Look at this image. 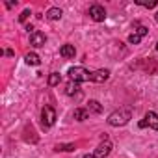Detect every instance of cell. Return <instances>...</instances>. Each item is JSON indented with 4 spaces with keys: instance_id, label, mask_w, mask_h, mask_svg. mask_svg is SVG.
I'll list each match as a JSON object with an SVG mask.
<instances>
[{
    "instance_id": "cell-1",
    "label": "cell",
    "mask_w": 158,
    "mask_h": 158,
    "mask_svg": "<svg viewBox=\"0 0 158 158\" xmlns=\"http://www.w3.org/2000/svg\"><path fill=\"white\" fill-rule=\"evenodd\" d=\"M130 119H132V110L130 108H119V110L112 112L106 121L110 127H125Z\"/></svg>"
},
{
    "instance_id": "cell-2",
    "label": "cell",
    "mask_w": 158,
    "mask_h": 158,
    "mask_svg": "<svg viewBox=\"0 0 158 158\" xmlns=\"http://www.w3.org/2000/svg\"><path fill=\"white\" fill-rule=\"evenodd\" d=\"M67 74L71 76V80L76 82V84H80V82H89L91 80V73L84 67H71L67 71Z\"/></svg>"
},
{
    "instance_id": "cell-3",
    "label": "cell",
    "mask_w": 158,
    "mask_h": 158,
    "mask_svg": "<svg viewBox=\"0 0 158 158\" xmlns=\"http://www.w3.org/2000/svg\"><path fill=\"white\" fill-rule=\"evenodd\" d=\"M41 121H43V127L48 128L56 123V110L52 106H43L41 110Z\"/></svg>"
},
{
    "instance_id": "cell-4",
    "label": "cell",
    "mask_w": 158,
    "mask_h": 158,
    "mask_svg": "<svg viewBox=\"0 0 158 158\" xmlns=\"http://www.w3.org/2000/svg\"><path fill=\"white\" fill-rule=\"evenodd\" d=\"M134 28H136V30L128 35V43L138 45V43H139V41H141L147 34H149V28H147V26H141V24H138V23L134 24Z\"/></svg>"
},
{
    "instance_id": "cell-5",
    "label": "cell",
    "mask_w": 158,
    "mask_h": 158,
    "mask_svg": "<svg viewBox=\"0 0 158 158\" xmlns=\"http://www.w3.org/2000/svg\"><path fill=\"white\" fill-rule=\"evenodd\" d=\"M112 149H114V145H112V141L110 139H102V143L95 149V158H106L110 152H112Z\"/></svg>"
},
{
    "instance_id": "cell-6",
    "label": "cell",
    "mask_w": 158,
    "mask_h": 158,
    "mask_svg": "<svg viewBox=\"0 0 158 158\" xmlns=\"http://www.w3.org/2000/svg\"><path fill=\"white\" fill-rule=\"evenodd\" d=\"M89 17H91L95 23H102V21L106 19V10H104L102 6L95 4V6H91V8H89Z\"/></svg>"
},
{
    "instance_id": "cell-7",
    "label": "cell",
    "mask_w": 158,
    "mask_h": 158,
    "mask_svg": "<svg viewBox=\"0 0 158 158\" xmlns=\"http://www.w3.org/2000/svg\"><path fill=\"white\" fill-rule=\"evenodd\" d=\"M45 43H47V35L43 34V32H34L32 35H30V45L32 47H35V48H39V47H45Z\"/></svg>"
},
{
    "instance_id": "cell-8",
    "label": "cell",
    "mask_w": 158,
    "mask_h": 158,
    "mask_svg": "<svg viewBox=\"0 0 158 158\" xmlns=\"http://www.w3.org/2000/svg\"><path fill=\"white\" fill-rule=\"evenodd\" d=\"M110 78V71L108 69H99V71H93L91 73V82H97V84H102Z\"/></svg>"
},
{
    "instance_id": "cell-9",
    "label": "cell",
    "mask_w": 158,
    "mask_h": 158,
    "mask_svg": "<svg viewBox=\"0 0 158 158\" xmlns=\"http://www.w3.org/2000/svg\"><path fill=\"white\" fill-rule=\"evenodd\" d=\"M73 117H74V121H86L89 117V110L88 108H76L73 112Z\"/></svg>"
},
{
    "instance_id": "cell-10",
    "label": "cell",
    "mask_w": 158,
    "mask_h": 158,
    "mask_svg": "<svg viewBox=\"0 0 158 158\" xmlns=\"http://www.w3.org/2000/svg\"><path fill=\"white\" fill-rule=\"evenodd\" d=\"M145 119H147V123L152 130H158V114L156 112H147Z\"/></svg>"
},
{
    "instance_id": "cell-11",
    "label": "cell",
    "mask_w": 158,
    "mask_h": 158,
    "mask_svg": "<svg viewBox=\"0 0 158 158\" xmlns=\"http://www.w3.org/2000/svg\"><path fill=\"white\" fill-rule=\"evenodd\" d=\"M61 15H63V11H61L60 8H50V10L47 11V19H48V21H60Z\"/></svg>"
},
{
    "instance_id": "cell-12",
    "label": "cell",
    "mask_w": 158,
    "mask_h": 158,
    "mask_svg": "<svg viewBox=\"0 0 158 158\" xmlns=\"http://www.w3.org/2000/svg\"><path fill=\"white\" fill-rule=\"evenodd\" d=\"M60 54H61L63 58H74V54H76L74 45H63V47L60 48Z\"/></svg>"
},
{
    "instance_id": "cell-13",
    "label": "cell",
    "mask_w": 158,
    "mask_h": 158,
    "mask_svg": "<svg viewBox=\"0 0 158 158\" xmlns=\"http://www.w3.org/2000/svg\"><path fill=\"white\" fill-rule=\"evenodd\" d=\"M24 61H26L28 65H39V63H41V58H39L35 52H28V54L24 56Z\"/></svg>"
},
{
    "instance_id": "cell-14",
    "label": "cell",
    "mask_w": 158,
    "mask_h": 158,
    "mask_svg": "<svg viewBox=\"0 0 158 158\" xmlns=\"http://www.w3.org/2000/svg\"><path fill=\"white\" fill-rule=\"evenodd\" d=\"M88 110L93 112V114H101V112H102V106H101L99 101H89V102H88Z\"/></svg>"
},
{
    "instance_id": "cell-15",
    "label": "cell",
    "mask_w": 158,
    "mask_h": 158,
    "mask_svg": "<svg viewBox=\"0 0 158 158\" xmlns=\"http://www.w3.org/2000/svg\"><path fill=\"white\" fill-rule=\"evenodd\" d=\"M76 149V145L74 143H58L56 147H54V151H67V152H71V151H74Z\"/></svg>"
},
{
    "instance_id": "cell-16",
    "label": "cell",
    "mask_w": 158,
    "mask_h": 158,
    "mask_svg": "<svg viewBox=\"0 0 158 158\" xmlns=\"http://www.w3.org/2000/svg\"><path fill=\"white\" fill-rule=\"evenodd\" d=\"M76 91H78V84L73 82V80H69V82L65 84V93H67V95H74Z\"/></svg>"
},
{
    "instance_id": "cell-17",
    "label": "cell",
    "mask_w": 158,
    "mask_h": 158,
    "mask_svg": "<svg viewBox=\"0 0 158 158\" xmlns=\"http://www.w3.org/2000/svg\"><path fill=\"white\" fill-rule=\"evenodd\" d=\"M136 4H138V6H143V8H147V10H152V8H156V6H158V0H149V2H145V0H136Z\"/></svg>"
},
{
    "instance_id": "cell-18",
    "label": "cell",
    "mask_w": 158,
    "mask_h": 158,
    "mask_svg": "<svg viewBox=\"0 0 158 158\" xmlns=\"http://www.w3.org/2000/svg\"><path fill=\"white\" fill-rule=\"evenodd\" d=\"M60 82H61V74H58V73H52V74L48 76V86H52V88H54V86H58Z\"/></svg>"
},
{
    "instance_id": "cell-19",
    "label": "cell",
    "mask_w": 158,
    "mask_h": 158,
    "mask_svg": "<svg viewBox=\"0 0 158 158\" xmlns=\"http://www.w3.org/2000/svg\"><path fill=\"white\" fill-rule=\"evenodd\" d=\"M30 15H32V11H30V10H24V11L19 15V21H21V23H26V19H28Z\"/></svg>"
},
{
    "instance_id": "cell-20",
    "label": "cell",
    "mask_w": 158,
    "mask_h": 158,
    "mask_svg": "<svg viewBox=\"0 0 158 158\" xmlns=\"http://www.w3.org/2000/svg\"><path fill=\"white\" fill-rule=\"evenodd\" d=\"M138 127H139V128H145V127H149V123H147V119H141V121L138 123Z\"/></svg>"
},
{
    "instance_id": "cell-21",
    "label": "cell",
    "mask_w": 158,
    "mask_h": 158,
    "mask_svg": "<svg viewBox=\"0 0 158 158\" xmlns=\"http://www.w3.org/2000/svg\"><path fill=\"white\" fill-rule=\"evenodd\" d=\"M15 4H17V2H6V8H13Z\"/></svg>"
},
{
    "instance_id": "cell-22",
    "label": "cell",
    "mask_w": 158,
    "mask_h": 158,
    "mask_svg": "<svg viewBox=\"0 0 158 158\" xmlns=\"http://www.w3.org/2000/svg\"><path fill=\"white\" fill-rule=\"evenodd\" d=\"M4 54H6V56H13V50H11V48H8V50H6Z\"/></svg>"
},
{
    "instance_id": "cell-23",
    "label": "cell",
    "mask_w": 158,
    "mask_h": 158,
    "mask_svg": "<svg viewBox=\"0 0 158 158\" xmlns=\"http://www.w3.org/2000/svg\"><path fill=\"white\" fill-rule=\"evenodd\" d=\"M82 158H95V154H84Z\"/></svg>"
},
{
    "instance_id": "cell-24",
    "label": "cell",
    "mask_w": 158,
    "mask_h": 158,
    "mask_svg": "<svg viewBox=\"0 0 158 158\" xmlns=\"http://www.w3.org/2000/svg\"><path fill=\"white\" fill-rule=\"evenodd\" d=\"M154 19H156V23H158V13H156V15H154Z\"/></svg>"
},
{
    "instance_id": "cell-25",
    "label": "cell",
    "mask_w": 158,
    "mask_h": 158,
    "mask_svg": "<svg viewBox=\"0 0 158 158\" xmlns=\"http://www.w3.org/2000/svg\"><path fill=\"white\" fill-rule=\"evenodd\" d=\"M156 50H158V41H156Z\"/></svg>"
}]
</instances>
